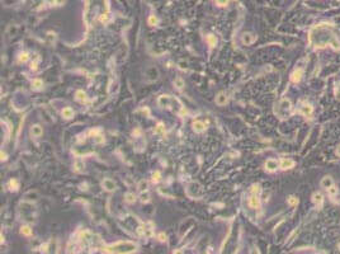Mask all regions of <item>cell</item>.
<instances>
[{
	"mask_svg": "<svg viewBox=\"0 0 340 254\" xmlns=\"http://www.w3.org/2000/svg\"><path fill=\"white\" fill-rule=\"evenodd\" d=\"M310 41L313 45H316V47H326V46H331L335 50L340 48V43L336 38L335 33L331 29L330 24H320L315 27L311 33H310Z\"/></svg>",
	"mask_w": 340,
	"mask_h": 254,
	"instance_id": "obj_1",
	"label": "cell"
},
{
	"mask_svg": "<svg viewBox=\"0 0 340 254\" xmlns=\"http://www.w3.org/2000/svg\"><path fill=\"white\" fill-rule=\"evenodd\" d=\"M136 244L135 243H131V241H118L116 244L112 245H108V247H102L103 253H121V254H125V253H133L136 250Z\"/></svg>",
	"mask_w": 340,
	"mask_h": 254,
	"instance_id": "obj_2",
	"label": "cell"
},
{
	"mask_svg": "<svg viewBox=\"0 0 340 254\" xmlns=\"http://www.w3.org/2000/svg\"><path fill=\"white\" fill-rule=\"evenodd\" d=\"M292 112V103L289 99L283 98L282 100L278 103L277 108H275V113L280 117V118H286L287 116H289Z\"/></svg>",
	"mask_w": 340,
	"mask_h": 254,
	"instance_id": "obj_3",
	"label": "cell"
},
{
	"mask_svg": "<svg viewBox=\"0 0 340 254\" xmlns=\"http://www.w3.org/2000/svg\"><path fill=\"white\" fill-rule=\"evenodd\" d=\"M102 186H103V188L105 191H108V192H112V191H114L116 190V183L112 181V179H109V178H107V179H104L103 182H102Z\"/></svg>",
	"mask_w": 340,
	"mask_h": 254,
	"instance_id": "obj_4",
	"label": "cell"
},
{
	"mask_svg": "<svg viewBox=\"0 0 340 254\" xmlns=\"http://www.w3.org/2000/svg\"><path fill=\"white\" fill-rule=\"evenodd\" d=\"M279 166H280V169H283V170L291 169V168H293V166H295V161L292 160V159H289V158H287V159L284 158V159L280 160Z\"/></svg>",
	"mask_w": 340,
	"mask_h": 254,
	"instance_id": "obj_5",
	"label": "cell"
},
{
	"mask_svg": "<svg viewBox=\"0 0 340 254\" xmlns=\"http://www.w3.org/2000/svg\"><path fill=\"white\" fill-rule=\"evenodd\" d=\"M300 112H301L305 117H310V116L312 115V112H313V108H312L311 104L305 103V104H302V107L300 108Z\"/></svg>",
	"mask_w": 340,
	"mask_h": 254,
	"instance_id": "obj_6",
	"label": "cell"
},
{
	"mask_svg": "<svg viewBox=\"0 0 340 254\" xmlns=\"http://www.w3.org/2000/svg\"><path fill=\"white\" fill-rule=\"evenodd\" d=\"M302 75H303V70L302 69H297V70H295L293 73H292V75H291V80L293 83H300L301 82V79H302Z\"/></svg>",
	"mask_w": 340,
	"mask_h": 254,
	"instance_id": "obj_7",
	"label": "cell"
},
{
	"mask_svg": "<svg viewBox=\"0 0 340 254\" xmlns=\"http://www.w3.org/2000/svg\"><path fill=\"white\" fill-rule=\"evenodd\" d=\"M278 161L275 159H268L267 161H265V169L269 170V172H274L275 169L278 168Z\"/></svg>",
	"mask_w": 340,
	"mask_h": 254,
	"instance_id": "obj_8",
	"label": "cell"
},
{
	"mask_svg": "<svg viewBox=\"0 0 340 254\" xmlns=\"http://www.w3.org/2000/svg\"><path fill=\"white\" fill-rule=\"evenodd\" d=\"M249 206H250L251 208H259L260 202H259L258 194H251V197L249 198Z\"/></svg>",
	"mask_w": 340,
	"mask_h": 254,
	"instance_id": "obj_9",
	"label": "cell"
},
{
	"mask_svg": "<svg viewBox=\"0 0 340 254\" xmlns=\"http://www.w3.org/2000/svg\"><path fill=\"white\" fill-rule=\"evenodd\" d=\"M320 184H321V187H322V188H325V190H327V188H330V187L334 184L333 178H331V177H329V175L324 177L322 179H321V182H320Z\"/></svg>",
	"mask_w": 340,
	"mask_h": 254,
	"instance_id": "obj_10",
	"label": "cell"
},
{
	"mask_svg": "<svg viewBox=\"0 0 340 254\" xmlns=\"http://www.w3.org/2000/svg\"><path fill=\"white\" fill-rule=\"evenodd\" d=\"M61 115H62V117L65 118V120H70V118L74 117L75 112H74V109H72L71 107H66V108H63V109H62Z\"/></svg>",
	"mask_w": 340,
	"mask_h": 254,
	"instance_id": "obj_11",
	"label": "cell"
},
{
	"mask_svg": "<svg viewBox=\"0 0 340 254\" xmlns=\"http://www.w3.org/2000/svg\"><path fill=\"white\" fill-rule=\"evenodd\" d=\"M192 127H193V130H194L195 132H203V131H204V128H206L204 123L202 122V121H193Z\"/></svg>",
	"mask_w": 340,
	"mask_h": 254,
	"instance_id": "obj_12",
	"label": "cell"
},
{
	"mask_svg": "<svg viewBox=\"0 0 340 254\" xmlns=\"http://www.w3.org/2000/svg\"><path fill=\"white\" fill-rule=\"evenodd\" d=\"M42 133H43V130H42V127H41L40 125H34V126H32V128H31V135H32V136H34V137H40Z\"/></svg>",
	"mask_w": 340,
	"mask_h": 254,
	"instance_id": "obj_13",
	"label": "cell"
},
{
	"mask_svg": "<svg viewBox=\"0 0 340 254\" xmlns=\"http://www.w3.org/2000/svg\"><path fill=\"white\" fill-rule=\"evenodd\" d=\"M227 103V97H226V94L225 93H218L217 94V97H216V104H218V106H225Z\"/></svg>",
	"mask_w": 340,
	"mask_h": 254,
	"instance_id": "obj_14",
	"label": "cell"
},
{
	"mask_svg": "<svg viewBox=\"0 0 340 254\" xmlns=\"http://www.w3.org/2000/svg\"><path fill=\"white\" fill-rule=\"evenodd\" d=\"M312 201H313V203H315L318 208H320V207L322 206V202H324L322 194H321V193H315V194L312 196Z\"/></svg>",
	"mask_w": 340,
	"mask_h": 254,
	"instance_id": "obj_15",
	"label": "cell"
},
{
	"mask_svg": "<svg viewBox=\"0 0 340 254\" xmlns=\"http://www.w3.org/2000/svg\"><path fill=\"white\" fill-rule=\"evenodd\" d=\"M255 40V36H253L251 33H245L242 36V43L244 45H251Z\"/></svg>",
	"mask_w": 340,
	"mask_h": 254,
	"instance_id": "obj_16",
	"label": "cell"
},
{
	"mask_svg": "<svg viewBox=\"0 0 340 254\" xmlns=\"http://www.w3.org/2000/svg\"><path fill=\"white\" fill-rule=\"evenodd\" d=\"M42 86H43V82H42L41 79H34V80H32V89L38 90V89L42 88Z\"/></svg>",
	"mask_w": 340,
	"mask_h": 254,
	"instance_id": "obj_17",
	"label": "cell"
},
{
	"mask_svg": "<svg viewBox=\"0 0 340 254\" xmlns=\"http://www.w3.org/2000/svg\"><path fill=\"white\" fill-rule=\"evenodd\" d=\"M75 97H76V99H78L79 102H81V103H84V102L86 100V94H85L83 90H76Z\"/></svg>",
	"mask_w": 340,
	"mask_h": 254,
	"instance_id": "obj_18",
	"label": "cell"
},
{
	"mask_svg": "<svg viewBox=\"0 0 340 254\" xmlns=\"http://www.w3.org/2000/svg\"><path fill=\"white\" fill-rule=\"evenodd\" d=\"M207 43H208V46H210L211 48H213V47L216 46V43H217V40H216V37H215L213 34H210V36H207Z\"/></svg>",
	"mask_w": 340,
	"mask_h": 254,
	"instance_id": "obj_19",
	"label": "cell"
},
{
	"mask_svg": "<svg viewBox=\"0 0 340 254\" xmlns=\"http://www.w3.org/2000/svg\"><path fill=\"white\" fill-rule=\"evenodd\" d=\"M20 233H22L24 236H31L32 235V229L29 228L28 225H24V226H22V229H20Z\"/></svg>",
	"mask_w": 340,
	"mask_h": 254,
	"instance_id": "obj_20",
	"label": "cell"
},
{
	"mask_svg": "<svg viewBox=\"0 0 340 254\" xmlns=\"http://www.w3.org/2000/svg\"><path fill=\"white\" fill-rule=\"evenodd\" d=\"M125 199H126V201L128 202V203H133V202L136 201V196H135L133 193L128 192V193H126V194H125Z\"/></svg>",
	"mask_w": 340,
	"mask_h": 254,
	"instance_id": "obj_21",
	"label": "cell"
},
{
	"mask_svg": "<svg viewBox=\"0 0 340 254\" xmlns=\"http://www.w3.org/2000/svg\"><path fill=\"white\" fill-rule=\"evenodd\" d=\"M154 132L157 133V135H163V133H165V127H164L163 123H157V126L155 127V130H154Z\"/></svg>",
	"mask_w": 340,
	"mask_h": 254,
	"instance_id": "obj_22",
	"label": "cell"
},
{
	"mask_svg": "<svg viewBox=\"0 0 340 254\" xmlns=\"http://www.w3.org/2000/svg\"><path fill=\"white\" fill-rule=\"evenodd\" d=\"M9 188L10 190H14V191H17L18 188H19V183H18V181L17 179H10V182H9Z\"/></svg>",
	"mask_w": 340,
	"mask_h": 254,
	"instance_id": "obj_23",
	"label": "cell"
},
{
	"mask_svg": "<svg viewBox=\"0 0 340 254\" xmlns=\"http://www.w3.org/2000/svg\"><path fill=\"white\" fill-rule=\"evenodd\" d=\"M74 170L78 172V173L83 172L84 170V163H83V161H76L75 165H74Z\"/></svg>",
	"mask_w": 340,
	"mask_h": 254,
	"instance_id": "obj_24",
	"label": "cell"
},
{
	"mask_svg": "<svg viewBox=\"0 0 340 254\" xmlns=\"http://www.w3.org/2000/svg\"><path fill=\"white\" fill-rule=\"evenodd\" d=\"M174 85L177 86L178 89H183V86H184V80L182 79V78H177L174 80Z\"/></svg>",
	"mask_w": 340,
	"mask_h": 254,
	"instance_id": "obj_25",
	"label": "cell"
},
{
	"mask_svg": "<svg viewBox=\"0 0 340 254\" xmlns=\"http://www.w3.org/2000/svg\"><path fill=\"white\" fill-rule=\"evenodd\" d=\"M147 187H148V183L146 182V181H141L140 183H139V190L141 191V192H143V191H147Z\"/></svg>",
	"mask_w": 340,
	"mask_h": 254,
	"instance_id": "obj_26",
	"label": "cell"
},
{
	"mask_svg": "<svg viewBox=\"0 0 340 254\" xmlns=\"http://www.w3.org/2000/svg\"><path fill=\"white\" fill-rule=\"evenodd\" d=\"M327 192H329V194H330L331 197H334V196H335V194L338 193V188H336L335 186L333 184V186H331L330 188H327Z\"/></svg>",
	"mask_w": 340,
	"mask_h": 254,
	"instance_id": "obj_27",
	"label": "cell"
},
{
	"mask_svg": "<svg viewBox=\"0 0 340 254\" xmlns=\"http://www.w3.org/2000/svg\"><path fill=\"white\" fill-rule=\"evenodd\" d=\"M109 20H110V17H109V14H107V13H105V14H103V15H100V22H102V23L107 24Z\"/></svg>",
	"mask_w": 340,
	"mask_h": 254,
	"instance_id": "obj_28",
	"label": "cell"
},
{
	"mask_svg": "<svg viewBox=\"0 0 340 254\" xmlns=\"http://www.w3.org/2000/svg\"><path fill=\"white\" fill-rule=\"evenodd\" d=\"M160 178H161L160 172H155V173L152 174V182H154V183H157L159 181H160Z\"/></svg>",
	"mask_w": 340,
	"mask_h": 254,
	"instance_id": "obj_29",
	"label": "cell"
},
{
	"mask_svg": "<svg viewBox=\"0 0 340 254\" xmlns=\"http://www.w3.org/2000/svg\"><path fill=\"white\" fill-rule=\"evenodd\" d=\"M28 60V53L27 52H23L19 55V62H27Z\"/></svg>",
	"mask_w": 340,
	"mask_h": 254,
	"instance_id": "obj_30",
	"label": "cell"
},
{
	"mask_svg": "<svg viewBox=\"0 0 340 254\" xmlns=\"http://www.w3.org/2000/svg\"><path fill=\"white\" fill-rule=\"evenodd\" d=\"M156 23H157V18L155 17V15H150V17H148V24H150V25H156Z\"/></svg>",
	"mask_w": 340,
	"mask_h": 254,
	"instance_id": "obj_31",
	"label": "cell"
},
{
	"mask_svg": "<svg viewBox=\"0 0 340 254\" xmlns=\"http://www.w3.org/2000/svg\"><path fill=\"white\" fill-rule=\"evenodd\" d=\"M148 199H150V194H148L147 192L146 193H141V201L142 202H148Z\"/></svg>",
	"mask_w": 340,
	"mask_h": 254,
	"instance_id": "obj_32",
	"label": "cell"
},
{
	"mask_svg": "<svg viewBox=\"0 0 340 254\" xmlns=\"http://www.w3.org/2000/svg\"><path fill=\"white\" fill-rule=\"evenodd\" d=\"M288 203L291 205V206H295V205L298 203V199H297L296 197H293V196H291V197L288 198Z\"/></svg>",
	"mask_w": 340,
	"mask_h": 254,
	"instance_id": "obj_33",
	"label": "cell"
},
{
	"mask_svg": "<svg viewBox=\"0 0 340 254\" xmlns=\"http://www.w3.org/2000/svg\"><path fill=\"white\" fill-rule=\"evenodd\" d=\"M215 1H216L217 5H220V7H225V5L228 4V1H230V0H215Z\"/></svg>",
	"mask_w": 340,
	"mask_h": 254,
	"instance_id": "obj_34",
	"label": "cell"
},
{
	"mask_svg": "<svg viewBox=\"0 0 340 254\" xmlns=\"http://www.w3.org/2000/svg\"><path fill=\"white\" fill-rule=\"evenodd\" d=\"M157 239L160 240V241H166V235L164 234V233H160L157 235Z\"/></svg>",
	"mask_w": 340,
	"mask_h": 254,
	"instance_id": "obj_35",
	"label": "cell"
},
{
	"mask_svg": "<svg viewBox=\"0 0 340 254\" xmlns=\"http://www.w3.org/2000/svg\"><path fill=\"white\" fill-rule=\"evenodd\" d=\"M259 191H260V187H259L258 184H256V186H255V184H254V186L251 187V193H253V194H255V193H258Z\"/></svg>",
	"mask_w": 340,
	"mask_h": 254,
	"instance_id": "obj_36",
	"label": "cell"
},
{
	"mask_svg": "<svg viewBox=\"0 0 340 254\" xmlns=\"http://www.w3.org/2000/svg\"><path fill=\"white\" fill-rule=\"evenodd\" d=\"M95 141H97V142H103V141H104V137L100 136V135H98V136H95Z\"/></svg>",
	"mask_w": 340,
	"mask_h": 254,
	"instance_id": "obj_37",
	"label": "cell"
},
{
	"mask_svg": "<svg viewBox=\"0 0 340 254\" xmlns=\"http://www.w3.org/2000/svg\"><path fill=\"white\" fill-rule=\"evenodd\" d=\"M0 156H1V160H7V154H5L4 151H1V154H0Z\"/></svg>",
	"mask_w": 340,
	"mask_h": 254,
	"instance_id": "obj_38",
	"label": "cell"
},
{
	"mask_svg": "<svg viewBox=\"0 0 340 254\" xmlns=\"http://www.w3.org/2000/svg\"><path fill=\"white\" fill-rule=\"evenodd\" d=\"M31 69H32V70H37V61H36V62H32Z\"/></svg>",
	"mask_w": 340,
	"mask_h": 254,
	"instance_id": "obj_39",
	"label": "cell"
},
{
	"mask_svg": "<svg viewBox=\"0 0 340 254\" xmlns=\"http://www.w3.org/2000/svg\"><path fill=\"white\" fill-rule=\"evenodd\" d=\"M336 98H338V99L340 100V88H339V89L336 90Z\"/></svg>",
	"mask_w": 340,
	"mask_h": 254,
	"instance_id": "obj_40",
	"label": "cell"
},
{
	"mask_svg": "<svg viewBox=\"0 0 340 254\" xmlns=\"http://www.w3.org/2000/svg\"><path fill=\"white\" fill-rule=\"evenodd\" d=\"M46 248H47V244H45V245H42V247H41V250H42V252H46V250H47V249H46Z\"/></svg>",
	"mask_w": 340,
	"mask_h": 254,
	"instance_id": "obj_41",
	"label": "cell"
},
{
	"mask_svg": "<svg viewBox=\"0 0 340 254\" xmlns=\"http://www.w3.org/2000/svg\"><path fill=\"white\" fill-rule=\"evenodd\" d=\"M336 155H338V156H340V145H339L338 149H336Z\"/></svg>",
	"mask_w": 340,
	"mask_h": 254,
	"instance_id": "obj_42",
	"label": "cell"
}]
</instances>
